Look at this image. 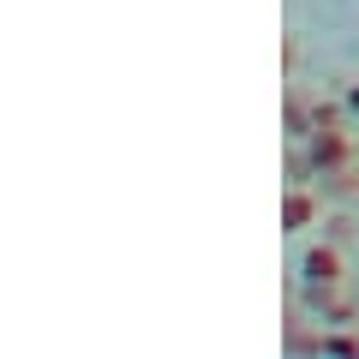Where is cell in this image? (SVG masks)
Masks as SVG:
<instances>
[{"mask_svg":"<svg viewBox=\"0 0 359 359\" xmlns=\"http://www.w3.org/2000/svg\"><path fill=\"white\" fill-rule=\"evenodd\" d=\"M299 306H311V318L323 330H353L359 323V294H347V282L341 287H299Z\"/></svg>","mask_w":359,"mask_h":359,"instance_id":"1","label":"cell"},{"mask_svg":"<svg viewBox=\"0 0 359 359\" xmlns=\"http://www.w3.org/2000/svg\"><path fill=\"white\" fill-rule=\"evenodd\" d=\"M299 150H306V162H311V180H318L323 168H335V162H353V156H359V144L347 138L341 126H318L306 144H299Z\"/></svg>","mask_w":359,"mask_h":359,"instance_id":"2","label":"cell"},{"mask_svg":"<svg viewBox=\"0 0 359 359\" xmlns=\"http://www.w3.org/2000/svg\"><path fill=\"white\" fill-rule=\"evenodd\" d=\"M299 276H306V287H341V282H347V264H341V245H335V240H323V245H311V252L299 257Z\"/></svg>","mask_w":359,"mask_h":359,"instance_id":"3","label":"cell"},{"mask_svg":"<svg viewBox=\"0 0 359 359\" xmlns=\"http://www.w3.org/2000/svg\"><path fill=\"white\" fill-rule=\"evenodd\" d=\"M311 186H318V198H323V204H353V198H359V156H353V162L323 168V174L311 180Z\"/></svg>","mask_w":359,"mask_h":359,"instance_id":"4","label":"cell"},{"mask_svg":"<svg viewBox=\"0 0 359 359\" xmlns=\"http://www.w3.org/2000/svg\"><path fill=\"white\" fill-rule=\"evenodd\" d=\"M318 210H323V198L311 192V186H287V198H282V228H287V233L311 228V222H318Z\"/></svg>","mask_w":359,"mask_h":359,"instance_id":"5","label":"cell"},{"mask_svg":"<svg viewBox=\"0 0 359 359\" xmlns=\"http://www.w3.org/2000/svg\"><path fill=\"white\" fill-rule=\"evenodd\" d=\"M282 126H287V144H306V138H311V102H306V96H299V90H287Z\"/></svg>","mask_w":359,"mask_h":359,"instance_id":"6","label":"cell"},{"mask_svg":"<svg viewBox=\"0 0 359 359\" xmlns=\"http://www.w3.org/2000/svg\"><path fill=\"white\" fill-rule=\"evenodd\" d=\"M323 359H359V330H330Z\"/></svg>","mask_w":359,"mask_h":359,"instance_id":"7","label":"cell"},{"mask_svg":"<svg viewBox=\"0 0 359 359\" xmlns=\"http://www.w3.org/2000/svg\"><path fill=\"white\" fill-rule=\"evenodd\" d=\"M323 228H330V240L341 245V240H353V228H359V216H330V222H323Z\"/></svg>","mask_w":359,"mask_h":359,"instance_id":"8","label":"cell"},{"mask_svg":"<svg viewBox=\"0 0 359 359\" xmlns=\"http://www.w3.org/2000/svg\"><path fill=\"white\" fill-rule=\"evenodd\" d=\"M341 102H347V114H359V84H347V96H341Z\"/></svg>","mask_w":359,"mask_h":359,"instance_id":"9","label":"cell"},{"mask_svg":"<svg viewBox=\"0 0 359 359\" xmlns=\"http://www.w3.org/2000/svg\"><path fill=\"white\" fill-rule=\"evenodd\" d=\"M353 216H359V198H353Z\"/></svg>","mask_w":359,"mask_h":359,"instance_id":"10","label":"cell"}]
</instances>
